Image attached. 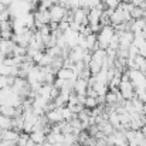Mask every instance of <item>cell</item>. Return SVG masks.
I'll return each instance as SVG.
<instances>
[{
    "label": "cell",
    "instance_id": "6da1fadb",
    "mask_svg": "<svg viewBox=\"0 0 146 146\" xmlns=\"http://www.w3.org/2000/svg\"><path fill=\"white\" fill-rule=\"evenodd\" d=\"M113 34H115V30H113V27H112V26H105V27H102V29L99 30L98 36H97L98 47H99L101 50H106L108 48L109 41L112 40Z\"/></svg>",
    "mask_w": 146,
    "mask_h": 146
},
{
    "label": "cell",
    "instance_id": "52a82bcc",
    "mask_svg": "<svg viewBox=\"0 0 146 146\" xmlns=\"http://www.w3.org/2000/svg\"><path fill=\"white\" fill-rule=\"evenodd\" d=\"M46 118H47V121L50 123H54V125H57V123L64 121L62 119V113H61V108H54V109L48 111L46 113Z\"/></svg>",
    "mask_w": 146,
    "mask_h": 146
},
{
    "label": "cell",
    "instance_id": "f1b7e54d",
    "mask_svg": "<svg viewBox=\"0 0 146 146\" xmlns=\"http://www.w3.org/2000/svg\"><path fill=\"white\" fill-rule=\"evenodd\" d=\"M81 146H87V145H81Z\"/></svg>",
    "mask_w": 146,
    "mask_h": 146
},
{
    "label": "cell",
    "instance_id": "4316f807",
    "mask_svg": "<svg viewBox=\"0 0 146 146\" xmlns=\"http://www.w3.org/2000/svg\"><path fill=\"white\" fill-rule=\"evenodd\" d=\"M141 146H146V141H145V142H143V143H142V145H141Z\"/></svg>",
    "mask_w": 146,
    "mask_h": 146
},
{
    "label": "cell",
    "instance_id": "603a6c76",
    "mask_svg": "<svg viewBox=\"0 0 146 146\" xmlns=\"http://www.w3.org/2000/svg\"><path fill=\"white\" fill-rule=\"evenodd\" d=\"M138 51H139V55L141 57H143V58H146V41L138 48Z\"/></svg>",
    "mask_w": 146,
    "mask_h": 146
},
{
    "label": "cell",
    "instance_id": "3957f363",
    "mask_svg": "<svg viewBox=\"0 0 146 146\" xmlns=\"http://www.w3.org/2000/svg\"><path fill=\"white\" fill-rule=\"evenodd\" d=\"M50 17H51V21L54 23H60L61 20H64L65 14H67V9L61 4H54L48 9Z\"/></svg>",
    "mask_w": 146,
    "mask_h": 146
},
{
    "label": "cell",
    "instance_id": "7c38bea8",
    "mask_svg": "<svg viewBox=\"0 0 146 146\" xmlns=\"http://www.w3.org/2000/svg\"><path fill=\"white\" fill-rule=\"evenodd\" d=\"M1 138L3 141H9V142H13V143H17V139H19V132L14 131V129H7V131H1Z\"/></svg>",
    "mask_w": 146,
    "mask_h": 146
},
{
    "label": "cell",
    "instance_id": "d6986e66",
    "mask_svg": "<svg viewBox=\"0 0 146 146\" xmlns=\"http://www.w3.org/2000/svg\"><path fill=\"white\" fill-rule=\"evenodd\" d=\"M84 106H85L87 109H94V108H97V106H98L97 98L87 97V99H85V104H84Z\"/></svg>",
    "mask_w": 146,
    "mask_h": 146
},
{
    "label": "cell",
    "instance_id": "d4e9b609",
    "mask_svg": "<svg viewBox=\"0 0 146 146\" xmlns=\"http://www.w3.org/2000/svg\"><path fill=\"white\" fill-rule=\"evenodd\" d=\"M143 112H146V102L143 104Z\"/></svg>",
    "mask_w": 146,
    "mask_h": 146
},
{
    "label": "cell",
    "instance_id": "9a60e30c",
    "mask_svg": "<svg viewBox=\"0 0 146 146\" xmlns=\"http://www.w3.org/2000/svg\"><path fill=\"white\" fill-rule=\"evenodd\" d=\"M94 77V75H92ZM95 80V78H94ZM91 88L97 92V95H106L108 94V84H104V82H94L92 85H91Z\"/></svg>",
    "mask_w": 146,
    "mask_h": 146
},
{
    "label": "cell",
    "instance_id": "cb8c5ba5",
    "mask_svg": "<svg viewBox=\"0 0 146 146\" xmlns=\"http://www.w3.org/2000/svg\"><path fill=\"white\" fill-rule=\"evenodd\" d=\"M97 102H98V105H105L106 102H105V95H98L97 97Z\"/></svg>",
    "mask_w": 146,
    "mask_h": 146
},
{
    "label": "cell",
    "instance_id": "8992f818",
    "mask_svg": "<svg viewBox=\"0 0 146 146\" xmlns=\"http://www.w3.org/2000/svg\"><path fill=\"white\" fill-rule=\"evenodd\" d=\"M85 54H87V50H82V48H80V47H74V48L70 50V52H68V60L75 64V62L82 61Z\"/></svg>",
    "mask_w": 146,
    "mask_h": 146
},
{
    "label": "cell",
    "instance_id": "9c48e42d",
    "mask_svg": "<svg viewBox=\"0 0 146 146\" xmlns=\"http://www.w3.org/2000/svg\"><path fill=\"white\" fill-rule=\"evenodd\" d=\"M57 78L64 80V81H75L78 78V75L71 68H61L57 71Z\"/></svg>",
    "mask_w": 146,
    "mask_h": 146
},
{
    "label": "cell",
    "instance_id": "7402d4cb",
    "mask_svg": "<svg viewBox=\"0 0 146 146\" xmlns=\"http://www.w3.org/2000/svg\"><path fill=\"white\" fill-rule=\"evenodd\" d=\"M136 55H139V51H138V47H135L133 44L128 48V60H133Z\"/></svg>",
    "mask_w": 146,
    "mask_h": 146
},
{
    "label": "cell",
    "instance_id": "f546056e",
    "mask_svg": "<svg viewBox=\"0 0 146 146\" xmlns=\"http://www.w3.org/2000/svg\"><path fill=\"white\" fill-rule=\"evenodd\" d=\"M17 146H21V145H17Z\"/></svg>",
    "mask_w": 146,
    "mask_h": 146
},
{
    "label": "cell",
    "instance_id": "30bf717a",
    "mask_svg": "<svg viewBox=\"0 0 146 146\" xmlns=\"http://www.w3.org/2000/svg\"><path fill=\"white\" fill-rule=\"evenodd\" d=\"M106 58H108V55H106V50L98 48V50H95V51L91 52V61L97 62V64H99V65H102V64L106 61Z\"/></svg>",
    "mask_w": 146,
    "mask_h": 146
},
{
    "label": "cell",
    "instance_id": "5b68a950",
    "mask_svg": "<svg viewBox=\"0 0 146 146\" xmlns=\"http://www.w3.org/2000/svg\"><path fill=\"white\" fill-rule=\"evenodd\" d=\"M87 90H88V81L82 80V78H77L74 81L72 85V92L77 95H87Z\"/></svg>",
    "mask_w": 146,
    "mask_h": 146
},
{
    "label": "cell",
    "instance_id": "ba28073f",
    "mask_svg": "<svg viewBox=\"0 0 146 146\" xmlns=\"http://www.w3.org/2000/svg\"><path fill=\"white\" fill-rule=\"evenodd\" d=\"M87 14H88V10L77 9V10H74V19H72V21L77 23V24H80V26H88Z\"/></svg>",
    "mask_w": 146,
    "mask_h": 146
},
{
    "label": "cell",
    "instance_id": "7a4b0ae2",
    "mask_svg": "<svg viewBox=\"0 0 146 146\" xmlns=\"http://www.w3.org/2000/svg\"><path fill=\"white\" fill-rule=\"evenodd\" d=\"M119 92H121V95L122 98L125 99V101H131V99H133L135 98V88L132 87V84H131V81H129V77H128V72L126 74H122V77H121V84H119Z\"/></svg>",
    "mask_w": 146,
    "mask_h": 146
},
{
    "label": "cell",
    "instance_id": "5bb4252c",
    "mask_svg": "<svg viewBox=\"0 0 146 146\" xmlns=\"http://www.w3.org/2000/svg\"><path fill=\"white\" fill-rule=\"evenodd\" d=\"M30 139L34 143H37V145H43L46 142V139H47V133L44 131H36V132L30 133Z\"/></svg>",
    "mask_w": 146,
    "mask_h": 146
},
{
    "label": "cell",
    "instance_id": "e0dca14e",
    "mask_svg": "<svg viewBox=\"0 0 146 146\" xmlns=\"http://www.w3.org/2000/svg\"><path fill=\"white\" fill-rule=\"evenodd\" d=\"M7 129H11V118L0 115V132L7 131Z\"/></svg>",
    "mask_w": 146,
    "mask_h": 146
},
{
    "label": "cell",
    "instance_id": "4fadbf2b",
    "mask_svg": "<svg viewBox=\"0 0 146 146\" xmlns=\"http://www.w3.org/2000/svg\"><path fill=\"white\" fill-rule=\"evenodd\" d=\"M48 143L51 145H55V143H62L64 142V133L61 132H51L50 131L47 133V139H46Z\"/></svg>",
    "mask_w": 146,
    "mask_h": 146
},
{
    "label": "cell",
    "instance_id": "44dd1931",
    "mask_svg": "<svg viewBox=\"0 0 146 146\" xmlns=\"http://www.w3.org/2000/svg\"><path fill=\"white\" fill-rule=\"evenodd\" d=\"M30 139V135L29 133H19V139H17V145L21 146H27V142Z\"/></svg>",
    "mask_w": 146,
    "mask_h": 146
},
{
    "label": "cell",
    "instance_id": "8fae6325",
    "mask_svg": "<svg viewBox=\"0 0 146 146\" xmlns=\"http://www.w3.org/2000/svg\"><path fill=\"white\" fill-rule=\"evenodd\" d=\"M14 43L11 40H0V52L6 57V55H11L13 48H14Z\"/></svg>",
    "mask_w": 146,
    "mask_h": 146
},
{
    "label": "cell",
    "instance_id": "277c9868",
    "mask_svg": "<svg viewBox=\"0 0 146 146\" xmlns=\"http://www.w3.org/2000/svg\"><path fill=\"white\" fill-rule=\"evenodd\" d=\"M78 36H80V33H78V31H74V30H71V29H68V30H65V31L62 33V37H64V41H65L67 48L71 50V48H74V47H77Z\"/></svg>",
    "mask_w": 146,
    "mask_h": 146
},
{
    "label": "cell",
    "instance_id": "2e32d148",
    "mask_svg": "<svg viewBox=\"0 0 146 146\" xmlns=\"http://www.w3.org/2000/svg\"><path fill=\"white\" fill-rule=\"evenodd\" d=\"M133 61L136 64V70L141 71V72H143V74H146V58L141 57V55H136L133 58Z\"/></svg>",
    "mask_w": 146,
    "mask_h": 146
},
{
    "label": "cell",
    "instance_id": "ffe728a7",
    "mask_svg": "<svg viewBox=\"0 0 146 146\" xmlns=\"http://www.w3.org/2000/svg\"><path fill=\"white\" fill-rule=\"evenodd\" d=\"M102 3L105 4L106 9H112V10H115V9L121 4V0H102Z\"/></svg>",
    "mask_w": 146,
    "mask_h": 146
},
{
    "label": "cell",
    "instance_id": "484cf974",
    "mask_svg": "<svg viewBox=\"0 0 146 146\" xmlns=\"http://www.w3.org/2000/svg\"><path fill=\"white\" fill-rule=\"evenodd\" d=\"M3 142V138H1V133H0V143Z\"/></svg>",
    "mask_w": 146,
    "mask_h": 146
},
{
    "label": "cell",
    "instance_id": "ac0fdd59",
    "mask_svg": "<svg viewBox=\"0 0 146 146\" xmlns=\"http://www.w3.org/2000/svg\"><path fill=\"white\" fill-rule=\"evenodd\" d=\"M143 16V9L141 7H133L132 11H131V19L132 20H138V19H142Z\"/></svg>",
    "mask_w": 146,
    "mask_h": 146
},
{
    "label": "cell",
    "instance_id": "83f0119b",
    "mask_svg": "<svg viewBox=\"0 0 146 146\" xmlns=\"http://www.w3.org/2000/svg\"><path fill=\"white\" fill-rule=\"evenodd\" d=\"M145 123H146V116H145Z\"/></svg>",
    "mask_w": 146,
    "mask_h": 146
}]
</instances>
